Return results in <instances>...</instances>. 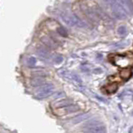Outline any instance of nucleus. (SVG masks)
Listing matches in <instances>:
<instances>
[{
  "instance_id": "nucleus-1",
  "label": "nucleus",
  "mask_w": 133,
  "mask_h": 133,
  "mask_svg": "<svg viewBox=\"0 0 133 133\" xmlns=\"http://www.w3.org/2000/svg\"><path fill=\"white\" fill-rule=\"evenodd\" d=\"M113 14L118 18H123L130 13V0H109Z\"/></svg>"
},
{
  "instance_id": "nucleus-2",
  "label": "nucleus",
  "mask_w": 133,
  "mask_h": 133,
  "mask_svg": "<svg viewBox=\"0 0 133 133\" xmlns=\"http://www.w3.org/2000/svg\"><path fill=\"white\" fill-rule=\"evenodd\" d=\"M109 58L115 65L122 69H129V67L133 65V54L131 53L123 55L114 54L110 55Z\"/></svg>"
},
{
  "instance_id": "nucleus-3",
  "label": "nucleus",
  "mask_w": 133,
  "mask_h": 133,
  "mask_svg": "<svg viewBox=\"0 0 133 133\" xmlns=\"http://www.w3.org/2000/svg\"><path fill=\"white\" fill-rule=\"evenodd\" d=\"M60 17H61L62 20L67 25L71 26V27L82 28L85 25V23L79 19L76 15H75L74 14H71L69 12H61L60 13Z\"/></svg>"
},
{
  "instance_id": "nucleus-4",
  "label": "nucleus",
  "mask_w": 133,
  "mask_h": 133,
  "mask_svg": "<svg viewBox=\"0 0 133 133\" xmlns=\"http://www.w3.org/2000/svg\"><path fill=\"white\" fill-rule=\"evenodd\" d=\"M85 133H105V125L98 121H93L87 123L84 127Z\"/></svg>"
},
{
  "instance_id": "nucleus-5",
  "label": "nucleus",
  "mask_w": 133,
  "mask_h": 133,
  "mask_svg": "<svg viewBox=\"0 0 133 133\" xmlns=\"http://www.w3.org/2000/svg\"><path fill=\"white\" fill-rule=\"evenodd\" d=\"M53 91H54V85L52 84H45L38 89L35 96L37 99H44L51 96Z\"/></svg>"
},
{
  "instance_id": "nucleus-6",
  "label": "nucleus",
  "mask_w": 133,
  "mask_h": 133,
  "mask_svg": "<svg viewBox=\"0 0 133 133\" xmlns=\"http://www.w3.org/2000/svg\"><path fill=\"white\" fill-rule=\"evenodd\" d=\"M30 84H31V85L33 87H40V86H42L45 84H47V83H46V81H45V79L44 77L37 76V77H35L31 79Z\"/></svg>"
},
{
  "instance_id": "nucleus-7",
  "label": "nucleus",
  "mask_w": 133,
  "mask_h": 133,
  "mask_svg": "<svg viewBox=\"0 0 133 133\" xmlns=\"http://www.w3.org/2000/svg\"><path fill=\"white\" fill-rule=\"evenodd\" d=\"M72 104V102L70 100H67V99H63V100H59L58 101H55L53 103V107L55 109H60L63 107H65V106L69 105Z\"/></svg>"
},
{
  "instance_id": "nucleus-8",
  "label": "nucleus",
  "mask_w": 133,
  "mask_h": 133,
  "mask_svg": "<svg viewBox=\"0 0 133 133\" xmlns=\"http://www.w3.org/2000/svg\"><path fill=\"white\" fill-rule=\"evenodd\" d=\"M37 53H38V55H39V56L40 57V58L44 60H47L50 58V54H49V52L45 49H43V48L38 49Z\"/></svg>"
},
{
  "instance_id": "nucleus-9",
  "label": "nucleus",
  "mask_w": 133,
  "mask_h": 133,
  "mask_svg": "<svg viewBox=\"0 0 133 133\" xmlns=\"http://www.w3.org/2000/svg\"><path fill=\"white\" fill-rule=\"evenodd\" d=\"M41 41L46 45V46L49 47V48H55L56 46L55 44V42L53 39H51L49 37H43L42 39H41Z\"/></svg>"
},
{
  "instance_id": "nucleus-10",
  "label": "nucleus",
  "mask_w": 133,
  "mask_h": 133,
  "mask_svg": "<svg viewBox=\"0 0 133 133\" xmlns=\"http://www.w3.org/2000/svg\"><path fill=\"white\" fill-rule=\"evenodd\" d=\"M120 75H121V77L123 79L127 81V79H128L129 78L131 77V72L130 69H123L121 71Z\"/></svg>"
},
{
  "instance_id": "nucleus-11",
  "label": "nucleus",
  "mask_w": 133,
  "mask_h": 133,
  "mask_svg": "<svg viewBox=\"0 0 133 133\" xmlns=\"http://www.w3.org/2000/svg\"><path fill=\"white\" fill-rule=\"evenodd\" d=\"M116 88H117L116 83H111V84H110L106 86L105 89H106V90H107L108 93H113L116 90Z\"/></svg>"
},
{
  "instance_id": "nucleus-12",
  "label": "nucleus",
  "mask_w": 133,
  "mask_h": 133,
  "mask_svg": "<svg viewBox=\"0 0 133 133\" xmlns=\"http://www.w3.org/2000/svg\"><path fill=\"white\" fill-rule=\"evenodd\" d=\"M57 33L59 34V35H61L63 37H66L67 36V31L66 29L61 27V26H59V28H57Z\"/></svg>"
},
{
  "instance_id": "nucleus-13",
  "label": "nucleus",
  "mask_w": 133,
  "mask_h": 133,
  "mask_svg": "<svg viewBox=\"0 0 133 133\" xmlns=\"http://www.w3.org/2000/svg\"><path fill=\"white\" fill-rule=\"evenodd\" d=\"M28 64L30 67H34L36 64V59L35 58V57H30V58L29 59Z\"/></svg>"
},
{
  "instance_id": "nucleus-14",
  "label": "nucleus",
  "mask_w": 133,
  "mask_h": 133,
  "mask_svg": "<svg viewBox=\"0 0 133 133\" xmlns=\"http://www.w3.org/2000/svg\"><path fill=\"white\" fill-rule=\"evenodd\" d=\"M118 33H119V35H126V28H125V27H120L118 29Z\"/></svg>"
},
{
  "instance_id": "nucleus-15",
  "label": "nucleus",
  "mask_w": 133,
  "mask_h": 133,
  "mask_svg": "<svg viewBox=\"0 0 133 133\" xmlns=\"http://www.w3.org/2000/svg\"><path fill=\"white\" fill-rule=\"evenodd\" d=\"M54 60L56 63H60L63 60V58H62V56H60V55H56L54 57Z\"/></svg>"
}]
</instances>
